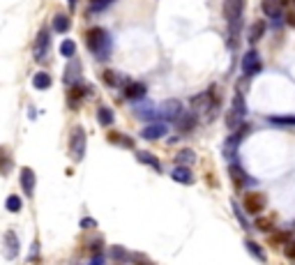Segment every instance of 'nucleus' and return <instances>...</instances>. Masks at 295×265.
I'll return each instance as SVG.
<instances>
[{
	"label": "nucleus",
	"mask_w": 295,
	"mask_h": 265,
	"mask_svg": "<svg viewBox=\"0 0 295 265\" xmlns=\"http://www.w3.org/2000/svg\"><path fill=\"white\" fill-rule=\"evenodd\" d=\"M245 247H247V251H249V254H252L254 258L258 260V263H268V254L263 251V247H261V244H256L254 240H247V242H245Z\"/></svg>",
	"instance_id": "19"
},
{
	"label": "nucleus",
	"mask_w": 295,
	"mask_h": 265,
	"mask_svg": "<svg viewBox=\"0 0 295 265\" xmlns=\"http://www.w3.org/2000/svg\"><path fill=\"white\" fill-rule=\"evenodd\" d=\"M111 3H115V0H90V7H88V12H90V14H102V12H104L106 7L111 5Z\"/></svg>",
	"instance_id": "32"
},
{
	"label": "nucleus",
	"mask_w": 295,
	"mask_h": 265,
	"mask_svg": "<svg viewBox=\"0 0 295 265\" xmlns=\"http://www.w3.org/2000/svg\"><path fill=\"white\" fill-rule=\"evenodd\" d=\"M3 242H5V258L14 260L19 256V238L12 231H7L5 238H3Z\"/></svg>",
	"instance_id": "13"
},
{
	"label": "nucleus",
	"mask_w": 295,
	"mask_h": 265,
	"mask_svg": "<svg viewBox=\"0 0 295 265\" xmlns=\"http://www.w3.org/2000/svg\"><path fill=\"white\" fill-rule=\"evenodd\" d=\"M12 157H10V150L7 148H0V173L3 175H7L12 171Z\"/></svg>",
	"instance_id": "30"
},
{
	"label": "nucleus",
	"mask_w": 295,
	"mask_h": 265,
	"mask_svg": "<svg viewBox=\"0 0 295 265\" xmlns=\"http://www.w3.org/2000/svg\"><path fill=\"white\" fill-rule=\"evenodd\" d=\"M95 226H97V222H95V219H90V217L81 219V228H95Z\"/></svg>",
	"instance_id": "42"
},
{
	"label": "nucleus",
	"mask_w": 295,
	"mask_h": 265,
	"mask_svg": "<svg viewBox=\"0 0 295 265\" xmlns=\"http://www.w3.org/2000/svg\"><path fill=\"white\" fill-rule=\"evenodd\" d=\"M136 115H141V118L148 120V122H155V118H157V108L148 102V104H143V106H136Z\"/></svg>",
	"instance_id": "25"
},
{
	"label": "nucleus",
	"mask_w": 295,
	"mask_h": 265,
	"mask_svg": "<svg viewBox=\"0 0 295 265\" xmlns=\"http://www.w3.org/2000/svg\"><path fill=\"white\" fill-rule=\"evenodd\" d=\"M261 7H263V12H265V17H268L270 21L281 23V19H284V10H281V3H279V0H263Z\"/></svg>",
	"instance_id": "10"
},
{
	"label": "nucleus",
	"mask_w": 295,
	"mask_h": 265,
	"mask_svg": "<svg viewBox=\"0 0 295 265\" xmlns=\"http://www.w3.org/2000/svg\"><path fill=\"white\" fill-rule=\"evenodd\" d=\"M60 53L65 55V58H74V55H77V44H74V39H65V42L60 44Z\"/></svg>",
	"instance_id": "34"
},
{
	"label": "nucleus",
	"mask_w": 295,
	"mask_h": 265,
	"mask_svg": "<svg viewBox=\"0 0 295 265\" xmlns=\"http://www.w3.org/2000/svg\"><path fill=\"white\" fill-rule=\"evenodd\" d=\"M35 173H33V168H21V184H23V194L26 196H33L35 191Z\"/></svg>",
	"instance_id": "14"
},
{
	"label": "nucleus",
	"mask_w": 295,
	"mask_h": 265,
	"mask_svg": "<svg viewBox=\"0 0 295 265\" xmlns=\"http://www.w3.org/2000/svg\"><path fill=\"white\" fill-rule=\"evenodd\" d=\"M69 26H71L69 17H67V14H62V12H55V17H53V30H55V33H60V35L69 33Z\"/></svg>",
	"instance_id": "16"
},
{
	"label": "nucleus",
	"mask_w": 295,
	"mask_h": 265,
	"mask_svg": "<svg viewBox=\"0 0 295 265\" xmlns=\"http://www.w3.org/2000/svg\"><path fill=\"white\" fill-rule=\"evenodd\" d=\"M212 88L205 92H201V95H196V97H191V106L194 108H205V106H212Z\"/></svg>",
	"instance_id": "21"
},
{
	"label": "nucleus",
	"mask_w": 295,
	"mask_h": 265,
	"mask_svg": "<svg viewBox=\"0 0 295 265\" xmlns=\"http://www.w3.org/2000/svg\"><path fill=\"white\" fill-rule=\"evenodd\" d=\"M175 162H178V166H189V164L196 162V152L191 148H185V150H180L175 155Z\"/></svg>",
	"instance_id": "22"
},
{
	"label": "nucleus",
	"mask_w": 295,
	"mask_h": 265,
	"mask_svg": "<svg viewBox=\"0 0 295 265\" xmlns=\"http://www.w3.org/2000/svg\"><path fill=\"white\" fill-rule=\"evenodd\" d=\"M166 131H169V127H166L164 122H150L148 127H143V129H141V139H148V141H157V139L166 136Z\"/></svg>",
	"instance_id": "11"
},
{
	"label": "nucleus",
	"mask_w": 295,
	"mask_h": 265,
	"mask_svg": "<svg viewBox=\"0 0 295 265\" xmlns=\"http://www.w3.org/2000/svg\"><path fill=\"white\" fill-rule=\"evenodd\" d=\"M256 228L258 231H263V233H272L274 231V217H258Z\"/></svg>",
	"instance_id": "31"
},
{
	"label": "nucleus",
	"mask_w": 295,
	"mask_h": 265,
	"mask_svg": "<svg viewBox=\"0 0 295 265\" xmlns=\"http://www.w3.org/2000/svg\"><path fill=\"white\" fill-rule=\"evenodd\" d=\"M171 178L180 184H194V173L189 171V166H175Z\"/></svg>",
	"instance_id": "15"
},
{
	"label": "nucleus",
	"mask_w": 295,
	"mask_h": 265,
	"mask_svg": "<svg viewBox=\"0 0 295 265\" xmlns=\"http://www.w3.org/2000/svg\"><path fill=\"white\" fill-rule=\"evenodd\" d=\"M268 122L274 127H295V115H270Z\"/></svg>",
	"instance_id": "28"
},
{
	"label": "nucleus",
	"mask_w": 295,
	"mask_h": 265,
	"mask_svg": "<svg viewBox=\"0 0 295 265\" xmlns=\"http://www.w3.org/2000/svg\"><path fill=\"white\" fill-rule=\"evenodd\" d=\"M79 74H81L79 65H67V70H65V83H69V86H71V76H74V79H79Z\"/></svg>",
	"instance_id": "39"
},
{
	"label": "nucleus",
	"mask_w": 295,
	"mask_h": 265,
	"mask_svg": "<svg viewBox=\"0 0 295 265\" xmlns=\"http://www.w3.org/2000/svg\"><path fill=\"white\" fill-rule=\"evenodd\" d=\"M180 113H182V104L178 99H169V102H164L157 108V118L162 120H178Z\"/></svg>",
	"instance_id": "7"
},
{
	"label": "nucleus",
	"mask_w": 295,
	"mask_h": 265,
	"mask_svg": "<svg viewBox=\"0 0 295 265\" xmlns=\"http://www.w3.org/2000/svg\"><path fill=\"white\" fill-rule=\"evenodd\" d=\"M86 88H83V83H74V88L69 90V108H77L79 102H81V97L86 95Z\"/></svg>",
	"instance_id": "23"
},
{
	"label": "nucleus",
	"mask_w": 295,
	"mask_h": 265,
	"mask_svg": "<svg viewBox=\"0 0 295 265\" xmlns=\"http://www.w3.org/2000/svg\"><path fill=\"white\" fill-rule=\"evenodd\" d=\"M240 67H242V74H245V76L261 74L263 60H261V55H258V51L256 49H249V51H247V53L242 55V60H240Z\"/></svg>",
	"instance_id": "5"
},
{
	"label": "nucleus",
	"mask_w": 295,
	"mask_h": 265,
	"mask_svg": "<svg viewBox=\"0 0 295 265\" xmlns=\"http://www.w3.org/2000/svg\"><path fill=\"white\" fill-rule=\"evenodd\" d=\"M136 159L141 164H150V166L155 168V171H162V164H159V159L155 157L153 152H145V150H138L136 152Z\"/></svg>",
	"instance_id": "24"
},
{
	"label": "nucleus",
	"mask_w": 295,
	"mask_h": 265,
	"mask_svg": "<svg viewBox=\"0 0 295 265\" xmlns=\"http://www.w3.org/2000/svg\"><path fill=\"white\" fill-rule=\"evenodd\" d=\"M86 44L88 49H90V53L95 55L97 60H109L111 58V51H113V39H111V35L106 33L104 28H90L86 33Z\"/></svg>",
	"instance_id": "1"
},
{
	"label": "nucleus",
	"mask_w": 295,
	"mask_h": 265,
	"mask_svg": "<svg viewBox=\"0 0 295 265\" xmlns=\"http://www.w3.org/2000/svg\"><path fill=\"white\" fill-rule=\"evenodd\" d=\"M111 258H115V260H129V251H125L120 244H113V247H111Z\"/></svg>",
	"instance_id": "36"
},
{
	"label": "nucleus",
	"mask_w": 295,
	"mask_h": 265,
	"mask_svg": "<svg viewBox=\"0 0 295 265\" xmlns=\"http://www.w3.org/2000/svg\"><path fill=\"white\" fill-rule=\"evenodd\" d=\"M196 124H198V115L194 113V111H189V113H180V118H178V131L189 134Z\"/></svg>",
	"instance_id": "12"
},
{
	"label": "nucleus",
	"mask_w": 295,
	"mask_h": 265,
	"mask_svg": "<svg viewBox=\"0 0 295 265\" xmlns=\"http://www.w3.org/2000/svg\"><path fill=\"white\" fill-rule=\"evenodd\" d=\"M49 46H51V33L46 28H42L37 33V39H35V58L44 60L46 53H49Z\"/></svg>",
	"instance_id": "8"
},
{
	"label": "nucleus",
	"mask_w": 295,
	"mask_h": 265,
	"mask_svg": "<svg viewBox=\"0 0 295 265\" xmlns=\"http://www.w3.org/2000/svg\"><path fill=\"white\" fill-rule=\"evenodd\" d=\"M129 260H131V263H136V265H155L153 260L148 258L145 254H141V251H131V254H129Z\"/></svg>",
	"instance_id": "37"
},
{
	"label": "nucleus",
	"mask_w": 295,
	"mask_h": 265,
	"mask_svg": "<svg viewBox=\"0 0 295 265\" xmlns=\"http://www.w3.org/2000/svg\"><path fill=\"white\" fill-rule=\"evenodd\" d=\"M67 5H69V10H74V7H77V0H67Z\"/></svg>",
	"instance_id": "44"
},
{
	"label": "nucleus",
	"mask_w": 295,
	"mask_h": 265,
	"mask_svg": "<svg viewBox=\"0 0 295 265\" xmlns=\"http://www.w3.org/2000/svg\"><path fill=\"white\" fill-rule=\"evenodd\" d=\"M109 143H113V146H120V148H134V141H131L129 136L118 134V131H111V134H109Z\"/></svg>",
	"instance_id": "27"
},
{
	"label": "nucleus",
	"mask_w": 295,
	"mask_h": 265,
	"mask_svg": "<svg viewBox=\"0 0 295 265\" xmlns=\"http://www.w3.org/2000/svg\"><path fill=\"white\" fill-rule=\"evenodd\" d=\"M102 263H104V258H102V254H99V256H95V258L90 260V265H102Z\"/></svg>",
	"instance_id": "43"
},
{
	"label": "nucleus",
	"mask_w": 295,
	"mask_h": 265,
	"mask_svg": "<svg viewBox=\"0 0 295 265\" xmlns=\"http://www.w3.org/2000/svg\"><path fill=\"white\" fill-rule=\"evenodd\" d=\"M272 233H274V235L270 238V242H272V244H281V247H284V244L288 242L290 238H293L288 231H286V233H284V231H272Z\"/></svg>",
	"instance_id": "35"
},
{
	"label": "nucleus",
	"mask_w": 295,
	"mask_h": 265,
	"mask_svg": "<svg viewBox=\"0 0 295 265\" xmlns=\"http://www.w3.org/2000/svg\"><path fill=\"white\" fill-rule=\"evenodd\" d=\"M233 210H235V217H238V222L242 224V228H249V222L245 219V215L240 212V208H238V203H233Z\"/></svg>",
	"instance_id": "41"
},
{
	"label": "nucleus",
	"mask_w": 295,
	"mask_h": 265,
	"mask_svg": "<svg viewBox=\"0 0 295 265\" xmlns=\"http://www.w3.org/2000/svg\"><path fill=\"white\" fill-rule=\"evenodd\" d=\"M33 86L37 88V90H49L51 88V74H46V72H37V74L33 76Z\"/></svg>",
	"instance_id": "26"
},
{
	"label": "nucleus",
	"mask_w": 295,
	"mask_h": 265,
	"mask_svg": "<svg viewBox=\"0 0 295 265\" xmlns=\"http://www.w3.org/2000/svg\"><path fill=\"white\" fill-rule=\"evenodd\" d=\"M104 81H106V86L109 88H120V86H127V76L118 74V72H113V70H106L104 72Z\"/></svg>",
	"instance_id": "18"
},
{
	"label": "nucleus",
	"mask_w": 295,
	"mask_h": 265,
	"mask_svg": "<svg viewBox=\"0 0 295 265\" xmlns=\"http://www.w3.org/2000/svg\"><path fill=\"white\" fill-rule=\"evenodd\" d=\"M102 242H104V240L99 238V235H95V240H90V249L95 251V256L102 254Z\"/></svg>",
	"instance_id": "40"
},
{
	"label": "nucleus",
	"mask_w": 295,
	"mask_h": 265,
	"mask_svg": "<svg viewBox=\"0 0 295 265\" xmlns=\"http://www.w3.org/2000/svg\"><path fill=\"white\" fill-rule=\"evenodd\" d=\"M145 92H148V86H143V83H127L125 88L127 99H143Z\"/></svg>",
	"instance_id": "17"
},
{
	"label": "nucleus",
	"mask_w": 295,
	"mask_h": 265,
	"mask_svg": "<svg viewBox=\"0 0 295 265\" xmlns=\"http://www.w3.org/2000/svg\"><path fill=\"white\" fill-rule=\"evenodd\" d=\"M229 175H231V180H233V184H238V187H249V184H254V180L245 173V168L238 162L229 164Z\"/></svg>",
	"instance_id": "9"
},
{
	"label": "nucleus",
	"mask_w": 295,
	"mask_h": 265,
	"mask_svg": "<svg viewBox=\"0 0 295 265\" xmlns=\"http://www.w3.org/2000/svg\"><path fill=\"white\" fill-rule=\"evenodd\" d=\"M242 206H245V210L249 212V215H261V212L265 210V206H268V198L263 194H258V191H249V194H245V198H242Z\"/></svg>",
	"instance_id": "6"
},
{
	"label": "nucleus",
	"mask_w": 295,
	"mask_h": 265,
	"mask_svg": "<svg viewBox=\"0 0 295 265\" xmlns=\"http://www.w3.org/2000/svg\"><path fill=\"white\" fill-rule=\"evenodd\" d=\"M86 141H88L86 129H83L81 124H77L69 136V152H71L74 162H83V157H86Z\"/></svg>",
	"instance_id": "3"
},
{
	"label": "nucleus",
	"mask_w": 295,
	"mask_h": 265,
	"mask_svg": "<svg viewBox=\"0 0 295 265\" xmlns=\"http://www.w3.org/2000/svg\"><path fill=\"white\" fill-rule=\"evenodd\" d=\"M281 254L286 256V258H290V260H295V235L293 238L288 240V242L284 244V247H281Z\"/></svg>",
	"instance_id": "38"
},
{
	"label": "nucleus",
	"mask_w": 295,
	"mask_h": 265,
	"mask_svg": "<svg viewBox=\"0 0 295 265\" xmlns=\"http://www.w3.org/2000/svg\"><path fill=\"white\" fill-rule=\"evenodd\" d=\"M97 120H99V124L109 127V124H113L115 115H113V111H111L109 106H99V108H97Z\"/></svg>",
	"instance_id": "29"
},
{
	"label": "nucleus",
	"mask_w": 295,
	"mask_h": 265,
	"mask_svg": "<svg viewBox=\"0 0 295 265\" xmlns=\"http://www.w3.org/2000/svg\"><path fill=\"white\" fill-rule=\"evenodd\" d=\"M265 28H268V26H265V21H254V23H252V28H249V35H247L252 46L263 37V35H265Z\"/></svg>",
	"instance_id": "20"
},
{
	"label": "nucleus",
	"mask_w": 295,
	"mask_h": 265,
	"mask_svg": "<svg viewBox=\"0 0 295 265\" xmlns=\"http://www.w3.org/2000/svg\"><path fill=\"white\" fill-rule=\"evenodd\" d=\"M245 115H247L245 95L238 90V92L233 95V104H231V111L226 113V127L235 131L238 127H242V122H245Z\"/></svg>",
	"instance_id": "2"
},
{
	"label": "nucleus",
	"mask_w": 295,
	"mask_h": 265,
	"mask_svg": "<svg viewBox=\"0 0 295 265\" xmlns=\"http://www.w3.org/2000/svg\"><path fill=\"white\" fill-rule=\"evenodd\" d=\"M249 131H252V127H249V124H242V127L235 131L233 136H229V139H226V143H224V148H222V152H224V157L229 159V164L235 162V155H238V146H240L242 139H245Z\"/></svg>",
	"instance_id": "4"
},
{
	"label": "nucleus",
	"mask_w": 295,
	"mask_h": 265,
	"mask_svg": "<svg viewBox=\"0 0 295 265\" xmlns=\"http://www.w3.org/2000/svg\"><path fill=\"white\" fill-rule=\"evenodd\" d=\"M5 208L10 212H21V208H23V201L19 198L17 194H12V196H7V201H5Z\"/></svg>",
	"instance_id": "33"
}]
</instances>
